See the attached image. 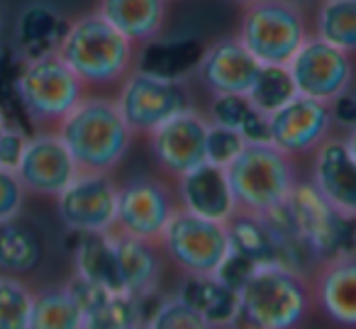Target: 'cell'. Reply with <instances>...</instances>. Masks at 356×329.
<instances>
[{"label":"cell","mask_w":356,"mask_h":329,"mask_svg":"<svg viewBox=\"0 0 356 329\" xmlns=\"http://www.w3.org/2000/svg\"><path fill=\"white\" fill-rule=\"evenodd\" d=\"M56 134L69 149L79 171L113 173L124 161L134 134L113 98L83 95L56 125Z\"/></svg>","instance_id":"1"},{"label":"cell","mask_w":356,"mask_h":329,"mask_svg":"<svg viewBox=\"0 0 356 329\" xmlns=\"http://www.w3.org/2000/svg\"><path fill=\"white\" fill-rule=\"evenodd\" d=\"M312 305L307 275L283 266H257L237 290L234 329H300Z\"/></svg>","instance_id":"2"},{"label":"cell","mask_w":356,"mask_h":329,"mask_svg":"<svg viewBox=\"0 0 356 329\" xmlns=\"http://www.w3.org/2000/svg\"><path fill=\"white\" fill-rule=\"evenodd\" d=\"M56 54L83 86L120 83L134 69V45L98 10L66 22Z\"/></svg>","instance_id":"3"},{"label":"cell","mask_w":356,"mask_h":329,"mask_svg":"<svg viewBox=\"0 0 356 329\" xmlns=\"http://www.w3.org/2000/svg\"><path fill=\"white\" fill-rule=\"evenodd\" d=\"M237 212L266 215L283 205L298 183L293 157L283 154L271 142H247L225 166Z\"/></svg>","instance_id":"4"},{"label":"cell","mask_w":356,"mask_h":329,"mask_svg":"<svg viewBox=\"0 0 356 329\" xmlns=\"http://www.w3.org/2000/svg\"><path fill=\"white\" fill-rule=\"evenodd\" d=\"M15 95L37 127H56L86 95V86L56 51L27 56L15 74Z\"/></svg>","instance_id":"5"},{"label":"cell","mask_w":356,"mask_h":329,"mask_svg":"<svg viewBox=\"0 0 356 329\" xmlns=\"http://www.w3.org/2000/svg\"><path fill=\"white\" fill-rule=\"evenodd\" d=\"M307 37L302 8L288 0H254L242 8L237 40L259 64L286 66Z\"/></svg>","instance_id":"6"},{"label":"cell","mask_w":356,"mask_h":329,"mask_svg":"<svg viewBox=\"0 0 356 329\" xmlns=\"http://www.w3.org/2000/svg\"><path fill=\"white\" fill-rule=\"evenodd\" d=\"M283 210L288 215L293 232L302 249L310 254L315 264H325L330 259L351 251V222L349 217L339 215L320 193L312 188L310 181H298L288 193Z\"/></svg>","instance_id":"7"},{"label":"cell","mask_w":356,"mask_h":329,"mask_svg":"<svg viewBox=\"0 0 356 329\" xmlns=\"http://www.w3.org/2000/svg\"><path fill=\"white\" fill-rule=\"evenodd\" d=\"M120 83L115 103L132 134L154 132L168 118L193 108L184 79H168L137 66Z\"/></svg>","instance_id":"8"},{"label":"cell","mask_w":356,"mask_h":329,"mask_svg":"<svg viewBox=\"0 0 356 329\" xmlns=\"http://www.w3.org/2000/svg\"><path fill=\"white\" fill-rule=\"evenodd\" d=\"M159 246L186 275H215L229 254L227 227L178 207Z\"/></svg>","instance_id":"9"},{"label":"cell","mask_w":356,"mask_h":329,"mask_svg":"<svg viewBox=\"0 0 356 329\" xmlns=\"http://www.w3.org/2000/svg\"><path fill=\"white\" fill-rule=\"evenodd\" d=\"M176 210V191L166 181L154 176H134L118 186V205L110 232L159 244Z\"/></svg>","instance_id":"10"},{"label":"cell","mask_w":356,"mask_h":329,"mask_svg":"<svg viewBox=\"0 0 356 329\" xmlns=\"http://www.w3.org/2000/svg\"><path fill=\"white\" fill-rule=\"evenodd\" d=\"M298 95L332 103L341 93L351 90L354 61L351 54L320 37H307L286 64Z\"/></svg>","instance_id":"11"},{"label":"cell","mask_w":356,"mask_h":329,"mask_svg":"<svg viewBox=\"0 0 356 329\" xmlns=\"http://www.w3.org/2000/svg\"><path fill=\"white\" fill-rule=\"evenodd\" d=\"M118 205V183L110 173L79 171L74 181L56 195L61 225L74 234L110 232Z\"/></svg>","instance_id":"12"},{"label":"cell","mask_w":356,"mask_h":329,"mask_svg":"<svg viewBox=\"0 0 356 329\" xmlns=\"http://www.w3.org/2000/svg\"><path fill=\"white\" fill-rule=\"evenodd\" d=\"M268 142L288 157L312 154L334 129L330 103L293 95L288 103L266 115Z\"/></svg>","instance_id":"13"},{"label":"cell","mask_w":356,"mask_h":329,"mask_svg":"<svg viewBox=\"0 0 356 329\" xmlns=\"http://www.w3.org/2000/svg\"><path fill=\"white\" fill-rule=\"evenodd\" d=\"M210 120L195 108L173 115L149 132V149L163 173L178 178L205 163V134Z\"/></svg>","instance_id":"14"},{"label":"cell","mask_w":356,"mask_h":329,"mask_svg":"<svg viewBox=\"0 0 356 329\" xmlns=\"http://www.w3.org/2000/svg\"><path fill=\"white\" fill-rule=\"evenodd\" d=\"M312 159V188L339 215L356 217V154L354 134H330L315 149Z\"/></svg>","instance_id":"15"},{"label":"cell","mask_w":356,"mask_h":329,"mask_svg":"<svg viewBox=\"0 0 356 329\" xmlns=\"http://www.w3.org/2000/svg\"><path fill=\"white\" fill-rule=\"evenodd\" d=\"M15 173L27 193L56 198L74 181L79 168H76L74 159L59 139V134L42 129L35 137H27Z\"/></svg>","instance_id":"16"},{"label":"cell","mask_w":356,"mask_h":329,"mask_svg":"<svg viewBox=\"0 0 356 329\" xmlns=\"http://www.w3.org/2000/svg\"><path fill=\"white\" fill-rule=\"evenodd\" d=\"M195 76L213 95H247L257 79L259 64L237 37H220L198 54Z\"/></svg>","instance_id":"17"},{"label":"cell","mask_w":356,"mask_h":329,"mask_svg":"<svg viewBox=\"0 0 356 329\" xmlns=\"http://www.w3.org/2000/svg\"><path fill=\"white\" fill-rule=\"evenodd\" d=\"M176 200L181 210L215 222H227L237 212L225 168L208 161L176 178Z\"/></svg>","instance_id":"18"},{"label":"cell","mask_w":356,"mask_h":329,"mask_svg":"<svg viewBox=\"0 0 356 329\" xmlns=\"http://www.w3.org/2000/svg\"><path fill=\"white\" fill-rule=\"evenodd\" d=\"M118 264L120 288L124 295L137 300H147L161 280V251L154 241H144L137 236L110 232Z\"/></svg>","instance_id":"19"},{"label":"cell","mask_w":356,"mask_h":329,"mask_svg":"<svg viewBox=\"0 0 356 329\" xmlns=\"http://www.w3.org/2000/svg\"><path fill=\"white\" fill-rule=\"evenodd\" d=\"M315 303L334 324L346 329L356 327V261L354 254H344L320 264L317 280L312 285Z\"/></svg>","instance_id":"20"},{"label":"cell","mask_w":356,"mask_h":329,"mask_svg":"<svg viewBox=\"0 0 356 329\" xmlns=\"http://www.w3.org/2000/svg\"><path fill=\"white\" fill-rule=\"evenodd\" d=\"M98 13L132 45H147L161 35L166 0H100Z\"/></svg>","instance_id":"21"},{"label":"cell","mask_w":356,"mask_h":329,"mask_svg":"<svg viewBox=\"0 0 356 329\" xmlns=\"http://www.w3.org/2000/svg\"><path fill=\"white\" fill-rule=\"evenodd\" d=\"M181 298L193 305L215 329H234L237 322V290L215 275H186Z\"/></svg>","instance_id":"22"},{"label":"cell","mask_w":356,"mask_h":329,"mask_svg":"<svg viewBox=\"0 0 356 329\" xmlns=\"http://www.w3.org/2000/svg\"><path fill=\"white\" fill-rule=\"evenodd\" d=\"M66 30V20L56 8L47 3H32L20 13L17 20V42H20L22 59L56 51L59 40Z\"/></svg>","instance_id":"23"},{"label":"cell","mask_w":356,"mask_h":329,"mask_svg":"<svg viewBox=\"0 0 356 329\" xmlns=\"http://www.w3.org/2000/svg\"><path fill=\"white\" fill-rule=\"evenodd\" d=\"M74 268L76 275H81V278L90 280V283L100 285L110 293H122L110 232L79 234V244H76L74 251Z\"/></svg>","instance_id":"24"},{"label":"cell","mask_w":356,"mask_h":329,"mask_svg":"<svg viewBox=\"0 0 356 329\" xmlns=\"http://www.w3.org/2000/svg\"><path fill=\"white\" fill-rule=\"evenodd\" d=\"M42 261V241L30 225L15 220L0 222V275L22 278Z\"/></svg>","instance_id":"25"},{"label":"cell","mask_w":356,"mask_h":329,"mask_svg":"<svg viewBox=\"0 0 356 329\" xmlns=\"http://www.w3.org/2000/svg\"><path fill=\"white\" fill-rule=\"evenodd\" d=\"M208 120L234 129L244 142H268L266 115L259 113L247 95H213Z\"/></svg>","instance_id":"26"},{"label":"cell","mask_w":356,"mask_h":329,"mask_svg":"<svg viewBox=\"0 0 356 329\" xmlns=\"http://www.w3.org/2000/svg\"><path fill=\"white\" fill-rule=\"evenodd\" d=\"M144 300L124 293H108L98 305L81 312L79 329H142Z\"/></svg>","instance_id":"27"},{"label":"cell","mask_w":356,"mask_h":329,"mask_svg":"<svg viewBox=\"0 0 356 329\" xmlns=\"http://www.w3.org/2000/svg\"><path fill=\"white\" fill-rule=\"evenodd\" d=\"M315 37L354 54L356 49V0H320Z\"/></svg>","instance_id":"28"},{"label":"cell","mask_w":356,"mask_h":329,"mask_svg":"<svg viewBox=\"0 0 356 329\" xmlns=\"http://www.w3.org/2000/svg\"><path fill=\"white\" fill-rule=\"evenodd\" d=\"M81 310L66 285L35 293L30 312V329H79Z\"/></svg>","instance_id":"29"},{"label":"cell","mask_w":356,"mask_h":329,"mask_svg":"<svg viewBox=\"0 0 356 329\" xmlns=\"http://www.w3.org/2000/svg\"><path fill=\"white\" fill-rule=\"evenodd\" d=\"M293 95H296V86H293V79L286 66L261 64L252 88H249L247 98L252 100V105L259 113L271 115L273 110H278L283 103H288Z\"/></svg>","instance_id":"30"},{"label":"cell","mask_w":356,"mask_h":329,"mask_svg":"<svg viewBox=\"0 0 356 329\" xmlns=\"http://www.w3.org/2000/svg\"><path fill=\"white\" fill-rule=\"evenodd\" d=\"M32 298L22 278L0 275V329H30Z\"/></svg>","instance_id":"31"},{"label":"cell","mask_w":356,"mask_h":329,"mask_svg":"<svg viewBox=\"0 0 356 329\" xmlns=\"http://www.w3.org/2000/svg\"><path fill=\"white\" fill-rule=\"evenodd\" d=\"M144 329H215L193 305L181 295L163 298L149 317H144Z\"/></svg>","instance_id":"32"},{"label":"cell","mask_w":356,"mask_h":329,"mask_svg":"<svg viewBox=\"0 0 356 329\" xmlns=\"http://www.w3.org/2000/svg\"><path fill=\"white\" fill-rule=\"evenodd\" d=\"M244 144L247 142H244L234 129L210 122L208 134H205V161L225 168L234 157H237L239 149H242Z\"/></svg>","instance_id":"33"},{"label":"cell","mask_w":356,"mask_h":329,"mask_svg":"<svg viewBox=\"0 0 356 329\" xmlns=\"http://www.w3.org/2000/svg\"><path fill=\"white\" fill-rule=\"evenodd\" d=\"M25 186L17 178L15 168L0 166V222L15 220L25 205Z\"/></svg>","instance_id":"34"},{"label":"cell","mask_w":356,"mask_h":329,"mask_svg":"<svg viewBox=\"0 0 356 329\" xmlns=\"http://www.w3.org/2000/svg\"><path fill=\"white\" fill-rule=\"evenodd\" d=\"M25 132L15 127H6L3 137H0V166L6 168H15L17 161H20V154L25 149Z\"/></svg>","instance_id":"35"},{"label":"cell","mask_w":356,"mask_h":329,"mask_svg":"<svg viewBox=\"0 0 356 329\" xmlns=\"http://www.w3.org/2000/svg\"><path fill=\"white\" fill-rule=\"evenodd\" d=\"M330 110H332V120H334V125L344 127L346 132H349V129H354V122H356V100H354V93H351V90H346V93H341L337 100H332Z\"/></svg>","instance_id":"36"},{"label":"cell","mask_w":356,"mask_h":329,"mask_svg":"<svg viewBox=\"0 0 356 329\" xmlns=\"http://www.w3.org/2000/svg\"><path fill=\"white\" fill-rule=\"evenodd\" d=\"M288 3H293V6H298V8H302V6H307V3H312V0H288Z\"/></svg>","instance_id":"37"},{"label":"cell","mask_w":356,"mask_h":329,"mask_svg":"<svg viewBox=\"0 0 356 329\" xmlns=\"http://www.w3.org/2000/svg\"><path fill=\"white\" fill-rule=\"evenodd\" d=\"M6 127H8V122H6V118H3V113H0V137H3V132H6Z\"/></svg>","instance_id":"38"},{"label":"cell","mask_w":356,"mask_h":329,"mask_svg":"<svg viewBox=\"0 0 356 329\" xmlns=\"http://www.w3.org/2000/svg\"><path fill=\"white\" fill-rule=\"evenodd\" d=\"M229 3H234V6H249V3H254V0H229Z\"/></svg>","instance_id":"39"},{"label":"cell","mask_w":356,"mask_h":329,"mask_svg":"<svg viewBox=\"0 0 356 329\" xmlns=\"http://www.w3.org/2000/svg\"><path fill=\"white\" fill-rule=\"evenodd\" d=\"M0 27H3V8H0Z\"/></svg>","instance_id":"40"},{"label":"cell","mask_w":356,"mask_h":329,"mask_svg":"<svg viewBox=\"0 0 356 329\" xmlns=\"http://www.w3.org/2000/svg\"><path fill=\"white\" fill-rule=\"evenodd\" d=\"M142 329H144V327H142Z\"/></svg>","instance_id":"41"}]
</instances>
